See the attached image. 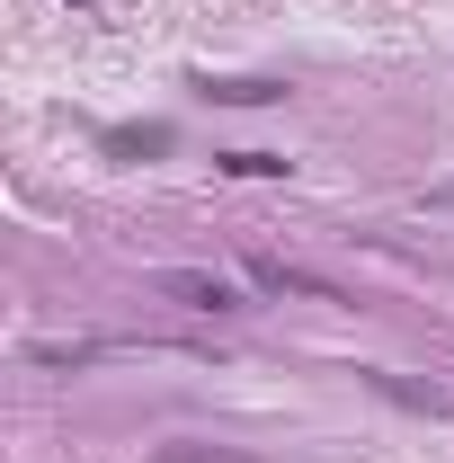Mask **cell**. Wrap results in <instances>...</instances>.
<instances>
[{"label": "cell", "instance_id": "3957f363", "mask_svg": "<svg viewBox=\"0 0 454 463\" xmlns=\"http://www.w3.org/2000/svg\"><path fill=\"white\" fill-rule=\"evenodd\" d=\"M205 99H223V108H268V99H277V90H268V80H214V90H205Z\"/></svg>", "mask_w": 454, "mask_h": 463}, {"label": "cell", "instance_id": "7a4b0ae2", "mask_svg": "<svg viewBox=\"0 0 454 463\" xmlns=\"http://www.w3.org/2000/svg\"><path fill=\"white\" fill-rule=\"evenodd\" d=\"M250 277H259L268 294H312V303H330L321 277H303V268H285V259H250Z\"/></svg>", "mask_w": 454, "mask_h": 463}, {"label": "cell", "instance_id": "5b68a950", "mask_svg": "<svg viewBox=\"0 0 454 463\" xmlns=\"http://www.w3.org/2000/svg\"><path fill=\"white\" fill-rule=\"evenodd\" d=\"M161 463H250V455H187V446H170Z\"/></svg>", "mask_w": 454, "mask_h": 463}, {"label": "cell", "instance_id": "6da1fadb", "mask_svg": "<svg viewBox=\"0 0 454 463\" xmlns=\"http://www.w3.org/2000/svg\"><path fill=\"white\" fill-rule=\"evenodd\" d=\"M152 294H170V303H187V312H232V286H223V277H205V268H161Z\"/></svg>", "mask_w": 454, "mask_h": 463}, {"label": "cell", "instance_id": "277c9868", "mask_svg": "<svg viewBox=\"0 0 454 463\" xmlns=\"http://www.w3.org/2000/svg\"><path fill=\"white\" fill-rule=\"evenodd\" d=\"M223 170L232 178H285V161L277 152H223Z\"/></svg>", "mask_w": 454, "mask_h": 463}]
</instances>
